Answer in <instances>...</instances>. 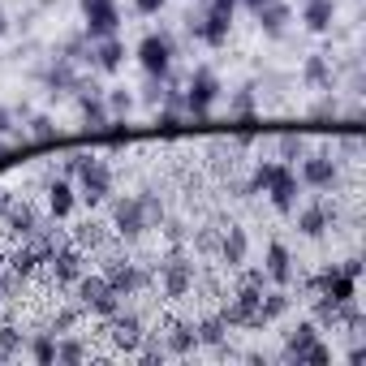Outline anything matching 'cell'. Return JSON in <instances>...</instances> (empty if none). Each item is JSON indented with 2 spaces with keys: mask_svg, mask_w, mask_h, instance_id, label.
Instances as JSON below:
<instances>
[{
  "mask_svg": "<svg viewBox=\"0 0 366 366\" xmlns=\"http://www.w3.org/2000/svg\"><path fill=\"white\" fill-rule=\"evenodd\" d=\"M112 164L104 159V155H91L86 151V164L78 168V199L86 203V207H99L108 194H112Z\"/></svg>",
  "mask_w": 366,
  "mask_h": 366,
  "instance_id": "1",
  "label": "cell"
},
{
  "mask_svg": "<svg viewBox=\"0 0 366 366\" xmlns=\"http://www.w3.org/2000/svg\"><path fill=\"white\" fill-rule=\"evenodd\" d=\"M186 31H190L199 44H207V48H224V44H229V31H233V14H220V9L199 5V9L186 18Z\"/></svg>",
  "mask_w": 366,
  "mask_h": 366,
  "instance_id": "2",
  "label": "cell"
},
{
  "mask_svg": "<svg viewBox=\"0 0 366 366\" xmlns=\"http://www.w3.org/2000/svg\"><path fill=\"white\" fill-rule=\"evenodd\" d=\"M74 285H78V302H82V306H86L91 315H99V319H112V315L121 310V297H117V293L108 289L104 272H91V276L82 272V276H78Z\"/></svg>",
  "mask_w": 366,
  "mask_h": 366,
  "instance_id": "3",
  "label": "cell"
},
{
  "mask_svg": "<svg viewBox=\"0 0 366 366\" xmlns=\"http://www.w3.org/2000/svg\"><path fill=\"white\" fill-rule=\"evenodd\" d=\"M259 306H263V289L242 280L237 293H233V302L224 306L220 319H224L229 327H263V310H259Z\"/></svg>",
  "mask_w": 366,
  "mask_h": 366,
  "instance_id": "4",
  "label": "cell"
},
{
  "mask_svg": "<svg viewBox=\"0 0 366 366\" xmlns=\"http://www.w3.org/2000/svg\"><path fill=\"white\" fill-rule=\"evenodd\" d=\"M216 99H220V78H216L212 65H199L190 74V82H186V112L190 117H207L216 108Z\"/></svg>",
  "mask_w": 366,
  "mask_h": 366,
  "instance_id": "5",
  "label": "cell"
},
{
  "mask_svg": "<svg viewBox=\"0 0 366 366\" xmlns=\"http://www.w3.org/2000/svg\"><path fill=\"white\" fill-rule=\"evenodd\" d=\"M82 5V18H86V39H108L121 31V9H117V0H78Z\"/></svg>",
  "mask_w": 366,
  "mask_h": 366,
  "instance_id": "6",
  "label": "cell"
},
{
  "mask_svg": "<svg viewBox=\"0 0 366 366\" xmlns=\"http://www.w3.org/2000/svg\"><path fill=\"white\" fill-rule=\"evenodd\" d=\"M263 194L272 199V207H276V212H293V207H297V194H302L297 168L276 159V168H272V181H267V190H263Z\"/></svg>",
  "mask_w": 366,
  "mask_h": 366,
  "instance_id": "7",
  "label": "cell"
},
{
  "mask_svg": "<svg viewBox=\"0 0 366 366\" xmlns=\"http://www.w3.org/2000/svg\"><path fill=\"white\" fill-rule=\"evenodd\" d=\"M336 177H340V168H336V159H332L327 151L302 155V168H297V181H302V186H310V190H332Z\"/></svg>",
  "mask_w": 366,
  "mask_h": 366,
  "instance_id": "8",
  "label": "cell"
},
{
  "mask_svg": "<svg viewBox=\"0 0 366 366\" xmlns=\"http://www.w3.org/2000/svg\"><path fill=\"white\" fill-rule=\"evenodd\" d=\"M134 56H138V65H142L151 78H168V74H172V39H168V35H147Z\"/></svg>",
  "mask_w": 366,
  "mask_h": 366,
  "instance_id": "9",
  "label": "cell"
},
{
  "mask_svg": "<svg viewBox=\"0 0 366 366\" xmlns=\"http://www.w3.org/2000/svg\"><path fill=\"white\" fill-rule=\"evenodd\" d=\"M104 280H108V289H112L117 297H134L138 289L151 285V276H147L138 263H129V259H112V263L104 267Z\"/></svg>",
  "mask_w": 366,
  "mask_h": 366,
  "instance_id": "10",
  "label": "cell"
},
{
  "mask_svg": "<svg viewBox=\"0 0 366 366\" xmlns=\"http://www.w3.org/2000/svg\"><path fill=\"white\" fill-rule=\"evenodd\" d=\"M112 229L125 237V242H138L142 233H147V220H142V207H138V194H121V199H112Z\"/></svg>",
  "mask_w": 366,
  "mask_h": 366,
  "instance_id": "11",
  "label": "cell"
},
{
  "mask_svg": "<svg viewBox=\"0 0 366 366\" xmlns=\"http://www.w3.org/2000/svg\"><path fill=\"white\" fill-rule=\"evenodd\" d=\"M310 289H319L327 302H340V306H345V302H357V280L345 276L340 267H323V272L310 280Z\"/></svg>",
  "mask_w": 366,
  "mask_h": 366,
  "instance_id": "12",
  "label": "cell"
},
{
  "mask_svg": "<svg viewBox=\"0 0 366 366\" xmlns=\"http://www.w3.org/2000/svg\"><path fill=\"white\" fill-rule=\"evenodd\" d=\"M44 194H48V216H52V220H65V216L74 212V203H78L74 181L61 177V172H48V177H44Z\"/></svg>",
  "mask_w": 366,
  "mask_h": 366,
  "instance_id": "13",
  "label": "cell"
},
{
  "mask_svg": "<svg viewBox=\"0 0 366 366\" xmlns=\"http://www.w3.org/2000/svg\"><path fill=\"white\" fill-rule=\"evenodd\" d=\"M190 285H194V267L181 259V254H172V259L159 263V289H164L168 297H186Z\"/></svg>",
  "mask_w": 366,
  "mask_h": 366,
  "instance_id": "14",
  "label": "cell"
},
{
  "mask_svg": "<svg viewBox=\"0 0 366 366\" xmlns=\"http://www.w3.org/2000/svg\"><path fill=\"white\" fill-rule=\"evenodd\" d=\"M121 65H125V44H121L117 35L91 44V69H99V74H117Z\"/></svg>",
  "mask_w": 366,
  "mask_h": 366,
  "instance_id": "15",
  "label": "cell"
},
{
  "mask_svg": "<svg viewBox=\"0 0 366 366\" xmlns=\"http://www.w3.org/2000/svg\"><path fill=\"white\" fill-rule=\"evenodd\" d=\"M263 272H267V280H272V285H289V280H293V254H289V246H285V242H272V246H267Z\"/></svg>",
  "mask_w": 366,
  "mask_h": 366,
  "instance_id": "16",
  "label": "cell"
},
{
  "mask_svg": "<svg viewBox=\"0 0 366 366\" xmlns=\"http://www.w3.org/2000/svg\"><path fill=\"white\" fill-rule=\"evenodd\" d=\"M44 82H48V95H74V91H78V74H74V65L61 61V56H56V65L44 69Z\"/></svg>",
  "mask_w": 366,
  "mask_h": 366,
  "instance_id": "17",
  "label": "cell"
},
{
  "mask_svg": "<svg viewBox=\"0 0 366 366\" xmlns=\"http://www.w3.org/2000/svg\"><path fill=\"white\" fill-rule=\"evenodd\" d=\"M259 26H263V35H272V39H280L285 35V26H289V18H293V9L285 5V0H272V5H263L259 14Z\"/></svg>",
  "mask_w": 366,
  "mask_h": 366,
  "instance_id": "18",
  "label": "cell"
},
{
  "mask_svg": "<svg viewBox=\"0 0 366 366\" xmlns=\"http://www.w3.org/2000/svg\"><path fill=\"white\" fill-rule=\"evenodd\" d=\"M332 18H336V0H306V9H302V22H306L315 35L332 31Z\"/></svg>",
  "mask_w": 366,
  "mask_h": 366,
  "instance_id": "19",
  "label": "cell"
},
{
  "mask_svg": "<svg viewBox=\"0 0 366 366\" xmlns=\"http://www.w3.org/2000/svg\"><path fill=\"white\" fill-rule=\"evenodd\" d=\"M220 254H224L229 267H242L246 254H250V237H246V229H233V224H229V233H224V242H220Z\"/></svg>",
  "mask_w": 366,
  "mask_h": 366,
  "instance_id": "20",
  "label": "cell"
},
{
  "mask_svg": "<svg viewBox=\"0 0 366 366\" xmlns=\"http://www.w3.org/2000/svg\"><path fill=\"white\" fill-rule=\"evenodd\" d=\"M327 224H332V207H327V203H315V207H306V212L297 216V229H302L306 237H323Z\"/></svg>",
  "mask_w": 366,
  "mask_h": 366,
  "instance_id": "21",
  "label": "cell"
},
{
  "mask_svg": "<svg viewBox=\"0 0 366 366\" xmlns=\"http://www.w3.org/2000/svg\"><path fill=\"white\" fill-rule=\"evenodd\" d=\"M302 78H306V86H315V91H327V86H332V65H327V56H306V65H302Z\"/></svg>",
  "mask_w": 366,
  "mask_h": 366,
  "instance_id": "22",
  "label": "cell"
},
{
  "mask_svg": "<svg viewBox=\"0 0 366 366\" xmlns=\"http://www.w3.org/2000/svg\"><path fill=\"white\" fill-rule=\"evenodd\" d=\"M310 340H319V327H315V323H297V327L285 336V357H289V362H297V357H302V349H306Z\"/></svg>",
  "mask_w": 366,
  "mask_h": 366,
  "instance_id": "23",
  "label": "cell"
},
{
  "mask_svg": "<svg viewBox=\"0 0 366 366\" xmlns=\"http://www.w3.org/2000/svg\"><path fill=\"white\" fill-rule=\"evenodd\" d=\"M302 155H306V138L302 134H280L276 138V159L280 164H297Z\"/></svg>",
  "mask_w": 366,
  "mask_h": 366,
  "instance_id": "24",
  "label": "cell"
},
{
  "mask_svg": "<svg viewBox=\"0 0 366 366\" xmlns=\"http://www.w3.org/2000/svg\"><path fill=\"white\" fill-rule=\"evenodd\" d=\"M194 345H199V327H194V323H177V327L168 332V349H172V353H190Z\"/></svg>",
  "mask_w": 366,
  "mask_h": 366,
  "instance_id": "25",
  "label": "cell"
},
{
  "mask_svg": "<svg viewBox=\"0 0 366 366\" xmlns=\"http://www.w3.org/2000/svg\"><path fill=\"white\" fill-rule=\"evenodd\" d=\"M104 104H108V112H112V117H129L138 99H134V91H129V86H112V91H104Z\"/></svg>",
  "mask_w": 366,
  "mask_h": 366,
  "instance_id": "26",
  "label": "cell"
},
{
  "mask_svg": "<svg viewBox=\"0 0 366 366\" xmlns=\"http://www.w3.org/2000/svg\"><path fill=\"white\" fill-rule=\"evenodd\" d=\"M61 61H69V65H86V61H91V39H86V35L65 39V44H61Z\"/></svg>",
  "mask_w": 366,
  "mask_h": 366,
  "instance_id": "27",
  "label": "cell"
},
{
  "mask_svg": "<svg viewBox=\"0 0 366 366\" xmlns=\"http://www.w3.org/2000/svg\"><path fill=\"white\" fill-rule=\"evenodd\" d=\"M254 86H237L233 91V99H229V117H237V121H246V117H254Z\"/></svg>",
  "mask_w": 366,
  "mask_h": 366,
  "instance_id": "28",
  "label": "cell"
},
{
  "mask_svg": "<svg viewBox=\"0 0 366 366\" xmlns=\"http://www.w3.org/2000/svg\"><path fill=\"white\" fill-rule=\"evenodd\" d=\"M259 310H263V323L280 319V315L289 310V293H267V289H263V306H259Z\"/></svg>",
  "mask_w": 366,
  "mask_h": 366,
  "instance_id": "29",
  "label": "cell"
},
{
  "mask_svg": "<svg viewBox=\"0 0 366 366\" xmlns=\"http://www.w3.org/2000/svg\"><path fill=\"white\" fill-rule=\"evenodd\" d=\"M35 362H56V336H48V332H39L35 340H31V349H26Z\"/></svg>",
  "mask_w": 366,
  "mask_h": 366,
  "instance_id": "30",
  "label": "cell"
},
{
  "mask_svg": "<svg viewBox=\"0 0 366 366\" xmlns=\"http://www.w3.org/2000/svg\"><path fill=\"white\" fill-rule=\"evenodd\" d=\"M82 357H91V349L82 345V340H56V362H82Z\"/></svg>",
  "mask_w": 366,
  "mask_h": 366,
  "instance_id": "31",
  "label": "cell"
},
{
  "mask_svg": "<svg viewBox=\"0 0 366 366\" xmlns=\"http://www.w3.org/2000/svg\"><path fill=\"white\" fill-rule=\"evenodd\" d=\"M224 332H229V323L216 315V319H203L199 323V340H207V345H216V340H224Z\"/></svg>",
  "mask_w": 366,
  "mask_h": 366,
  "instance_id": "32",
  "label": "cell"
},
{
  "mask_svg": "<svg viewBox=\"0 0 366 366\" xmlns=\"http://www.w3.org/2000/svg\"><path fill=\"white\" fill-rule=\"evenodd\" d=\"M297 362H310V366H327V362H332V349H327L323 340H310V345L302 349V357H297Z\"/></svg>",
  "mask_w": 366,
  "mask_h": 366,
  "instance_id": "33",
  "label": "cell"
},
{
  "mask_svg": "<svg viewBox=\"0 0 366 366\" xmlns=\"http://www.w3.org/2000/svg\"><path fill=\"white\" fill-rule=\"evenodd\" d=\"M31 138H44V142H48V138H56V125H52V117L35 112V117H31Z\"/></svg>",
  "mask_w": 366,
  "mask_h": 366,
  "instance_id": "34",
  "label": "cell"
},
{
  "mask_svg": "<svg viewBox=\"0 0 366 366\" xmlns=\"http://www.w3.org/2000/svg\"><path fill=\"white\" fill-rule=\"evenodd\" d=\"M159 99H164V78H151V74H147V86H142V104H151V108H155Z\"/></svg>",
  "mask_w": 366,
  "mask_h": 366,
  "instance_id": "35",
  "label": "cell"
},
{
  "mask_svg": "<svg viewBox=\"0 0 366 366\" xmlns=\"http://www.w3.org/2000/svg\"><path fill=\"white\" fill-rule=\"evenodd\" d=\"M164 5H168V0H134V9H138L142 18H155V14H159Z\"/></svg>",
  "mask_w": 366,
  "mask_h": 366,
  "instance_id": "36",
  "label": "cell"
},
{
  "mask_svg": "<svg viewBox=\"0 0 366 366\" xmlns=\"http://www.w3.org/2000/svg\"><path fill=\"white\" fill-rule=\"evenodd\" d=\"M0 134H22V129L14 125V108H5V104H0Z\"/></svg>",
  "mask_w": 366,
  "mask_h": 366,
  "instance_id": "37",
  "label": "cell"
},
{
  "mask_svg": "<svg viewBox=\"0 0 366 366\" xmlns=\"http://www.w3.org/2000/svg\"><path fill=\"white\" fill-rule=\"evenodd\" d=\"M207 9H220V14H237V0H199Z\"/></svg>",
  "mask_w": 366,
  "mask_h": 366,
  "instance_id": "38",
  "label": "cell"
},
{
  "mask_svg": "<svg viewBox=\"0 0 366 366\" xmlns=\"http://www.w3.org/2000/svg\"><path fill=\"white\" fill-rule=\"evenodd\" d=\"M315 117H336V99H319L315 104Z\"/></svg>",
  "mask_w": 366,
  "mask_h": 366,
  "instance_id": "39",
  "label": "cell"
},
{
  "mask_svg": "<svg viewBox=\"0 0 366 366\" xmlns=\"http://www.w3.org/2000/svg\"><path fill=\"white\" fill-rule=\"evenodd\" d=\"M340 272H345V276H353V280H357V276H362V263H357V259H345V263H340Z\"/></svg>",
  "mask_w": 366,
  "mask_h": 366,
  "instance_id": "40",
  "label": "cell"
},
{
  "mask_svg": "<svg viewBox=\"0 0 366 366\" xmlns=\"http://www.w3.org/2000/svg\"><path fill=\"white\" fill-rule=\"evenodd\" d=\"M237 5H246V9H250V14H259V9H263V5H272V0H237Z\"/></svg>",
  "mask_w": 366,
  "mask_h": 366,
  "instance_id": "41",
  "label": "cell"
},
{
  "mask_svg": "<svg viewBox=\"0 0 366 366\" xmlns=\"http://www.w3.org/2000/svg\"><path fill=\"white\" fill-rule=\"evenodd\" d=\"M5 31H9V14H5V9H0V35H5Z\"/></svg>",
  "mask_w": 366,
  "mask_h": 366,
  "instance_id": "42",
  "label": "cell"
}]
</instances>
